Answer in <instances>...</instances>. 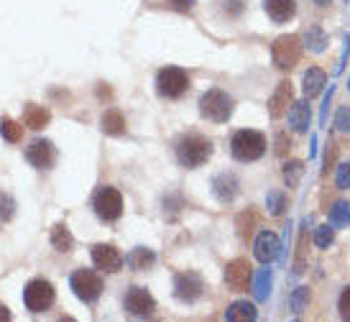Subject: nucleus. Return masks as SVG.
<instances>
[{
    "label": "nucleus",
    "instance_id": "f257e3e1",
    "mask_svg": "<svg viewBox=\"0 0 350 322\" xmlns=\"http://www.w3.org/2000/svg\"><path fill=\"white\" fill-rule=\"evenodd\" d=\"M176 161L185 166V169H197L210 161L213 157V141L204 136H197V133H189V136H182L176 141Z\"/></svg>",
    "mask_w": 350,
    "mask_h": 322
},
{
    "label": "nucleus",
    "instance_id": "f03ea898",
    "mask_svg": "<svg viewBox=\"0 0 350 322\" xmlns=\"http://www.w3.org/2000/svg\"><path fill=\"white\" fill-rule=\"evenodd\" d=\"M230 154L235 161H243V164L258 161L266 154V136L253 128H241L230 138Z\"/></svg>",
    "mask_w": 350,
    "mask_h": 322
},
{
    "label": "nucleus",
    "instance_id": "7ed1b4c3",
    "mask_svg": "<svg viewBox=\"0 0 350 322\" xmlns=\"http://www.w3.org/2000/svg\"><path fill=\"white\" fill-rule=\"evenodd\" d=\"M235 110L233 98L223 90H207L200 98V116L210 123H228Z\"/></svg>",
    "mask_w": 350,
    "mask_h": 322
},
{
    "label": "nucleus",
    "instance_id": "20e7f679",
    "mask_svg": "<svg viewBox=\"0 0 350 322\" xmlns=\"http://www.w3.org/2000/svg\"><path fill=\"white\" fill-rule=\"evenodd\" d=\"M189 90V75L182 67H164L156 75V92L166 100H179Z\"/></svg>",
    "mask_w": 350,
    "mask_h": 322
},
{
    "label": "nucleus",
    "instance_id": "39448f33",
    "mask_svg": "<svg viewBox=\"0 0 350 322\" xmlns=\"http://www.w3.org/2000/svg\"><path fill=\"white\" fill-rule=\"evenodd\" d=\"M271 59L282 72L294 69L301 59V39L297 33H284V36H279L271 46Z\"/></svg>",
    "mask_w": 350,
    "mask_h": 322
},
{
    "label": "nucleus",
    "instance_id": "423d86ee",
    "mask_svg": "<svg viewBox=\"0 0 350 322\" xmlns=\"http://www.w3.org/2000/svg\"><path fill=\"white\" fill-rule=\"evenodd\" d=\"M92 207L103 223H116L123 215V195L116 187H100L95 197H92Z\"/></svg>",
    "mask_w": 350,
    "mask_h": 322
},
{
    "label": "nucleus",
    "instance_id": "0eeeda50",
    "mask_svg": "<svg viewBox=\"0 0 350 322\" xmlns=\"http://www.w3.org/2000/svg\"><path fill=\"white\" fill-rule=\"evenodd\" d=\"M23 304L33 314L46 312L51 304H54V286L46 279H33V282H29L26 289H23Z\"/></svg>",
    "mask_w": 350,
    "mask_h": 322
},
{
    "label": "nucleus",
    "instance_id": "6e6552de",
    "mask_svg": "<svg viewBox=\"0 0 350 322\" xmlns=\"http://www.w3.org/2000/svg\"><path fill=\"white\" fill-rule=\"evenodd\" d=\"M69 286H72V292L77 294V299L88 304L98 302L100 294H103V279L95 271H90V269H79V271L72 273Z\"/></svg>",
    "mask_w": 350,
    "mask_h": 322
},
{
    "label": "nucleus",
    "instance_id": "1a4fd4ad",
    "mask_svg": "<svg viewBox=\"0 0 350 322\" xmlns=\"http://www.w3.org/2000/svg\"><path fill=\"white\" fill-rule=\"evenodd\" d=\"M204 292V282L197 271H182L174 276V297L179 302L192 304L197 302Z\"/></svg>",
    "mask_w": 350,
    "mask_h": 322
},
{
    "label": "nucleus",
    "instance_id": "9d476101",
    "mask_svg": "<svg viewBox=\"0 0 350 322\" xmlns=\"http://www.w3.org/2000/svg\"><path fill=\"white\" fill-rule=\"evenodd\" d=\"M123 307H126V312L136 314V317H148V314H154V310H156V299L146 286H131L126 292Z\"/></svg>",
    "mask_w": 350,
    "mask_h": 322
},
{
    "label": "nucleus",
    "instance_id": "9b49d317",
    "mask_svg": "<svg viewBox=\"0 0 350 322\" xmlns=\"http://www.w3.org/2000/svg\"><path fill=\"white\" fill-rule=\"evenodd\" d=\"M225 284L230 292H248V286L253 284V271L251 264L245 258H235L225 266Z\"/></svg>",
    "mask_w": 350,
    "mask_h": 322
},
{
    "label": "nucleus",
    "instance_id": "f8f14e48",
    "mask_svg": "<svg viewBox=\"0 0 350 322\" xmlns=\"http://www.w3.org/2000/svg\"><path fill=\"white\" fill-rule=\"evenodd\" d=\"M92 264L98 266L100 271H105V273H118L120 269H123V264H126V258H123V254L118 251L116 245H110V243H98L95 248H92Z\"/></svg>",
    "mask_w": 350,
    "mask_h": 322
},
{
    "label": "nucleus",
    "instance_id": "ddd939ff",
    "mask_svg": "<svg viewBox=\"0 0 350 322\" xmlns=\"http://www.w3.org/2000/svg\"><path fill=\"white\" fill-rule=\"evenodd\" d=\"M279 251H282V241L273 230H261L258 238L253 241V256L261 264H273L279 258Z\"/></svg>",
    "mask_w": 350,
    "mask_h": 322
},
{
    "label": "nucleus",
    "instance_id": "4468645a",
    "mask_svg": "<svg viewBox=\"0 0 350 322\" xmlns=\"http://www.w3.org/2000/svg\"><path fill=\"white\" fill-rule=\"evenodd\" d=\"M294 105V90H292V82H279V88H276V92H273L271 98H269V116L273 118V120H279V118H284L286 113H289V107Z\"/></svg>",
    "mask_w": 350,
    "mask_h": 322
},
{
    "label": "nucleus",
    "instance_id": "2eb2a0df",
    "mask_svg": "<svg viewBox=\"0 0 350 322\" xmlns=\"http://www.w3.org/2000/svg\"><path fill=\"white\" fill-rule=\"evenodd\" d=\"M26 159H29V164L36 166V169H51L54 161H57V148L51 146L49 141H33V144L26 148Z\"/></svg>",
    "mask_w": 350,
    "mask_h": 322
},
{
    "label": "nucleus",
    "instance_id": "dca6fc26",
    "mask_svg": "<svg viewBox=\"0 0 350 322\" xmlns=\"http://www.w3.org/2000/svg\"><path fill=\"white\" fill-rule=\"evenodd\" d=\"M263 10L273 23H286L297 16V0H263Z\"/></svg>",
    "mask_w": 350,
    "mask_h": 322
},
{
    "label": "nucleus",
    "instance_id": "f3484780",
    "mask_svg": "<svg viewBox=\"0 0 350 322\" xmlns=\"http://www.w3.org/2000/svg\"><path fill=\"white\" fill-rule=\"evenodd\" d=\"M213 192L215 197L220 200V202H233L235 195H238V179H235V174H230V172H223V174H217L213 179Z\"/></svg>",
    "mask_w": 350,
    "mask_h": 322
},
{
    "label": "nucleus",
    "instance_id": "a211bd4d",
    "mask_svg": "<svg viewBox=\"0 0 350 322\" xmlns=\"http://www.w3.org/2000/svg\"><path fill=\"white\" fill-rule=\"evenodd\" d=\"M312 123V107L307 100H299L289 107V126L297 131V133H307Z\"/></svg>",
    "mask_w": 350,
    "mask_h": 322
},
{
    "label": "nucleus",
    "instance_id": "6ab92c4d",
    "mask_svg": "<svg viewBox=\"0 0 350 322\" xmlns=\"http://www.w3.org/2000/svg\"><path fill=\"white\" fill-rule=\"evenodd\" d=\"M325 85H327V75H325L320 67H310L307 72H304V79H301V90H304V98H307V100L317 98Z\"/></svg>",
    "mask_w": 350,
    "mask_h": 322
},
{
    "label": "nucleus",
    "instance_id": "aec40b11",
    "mask_svg": "<svg viewBox=\"0 0 350 322\" xmlns=\"http://www.w3.org/2000/svg\"><path fill=\"white\" fill-rule=\"evenodd\" d=\"M51 120V113L46 107L41 105H29L26 107V113H23V123L31 128V131H41V128H46Z\"/></svg>",
    "mask_w": 350,
    "mask_h": 322
},
{
    "label": "nucleus",
    "instance_id": "412c9836",
    "mask_svg": "<svg viewBox=\"0 0 350 322\" xmlns=\"http://www.w3.org/2000/svg\"><path fill=\"white\" fill-rule=\"evenodd\" d=\"M256 317H258V310H256L253 302H233L225 310V320H233V322L256 320Z\"/></svg>",
    "mask_w": 350,
    "mask_h": 322
},
{
    "label": "nucleus",
    "instance_id": "4be33fe9",
    "mask_svg": "<svg viewBox=\"0 0 350 322\" xmlns=\"http://www.w3.org/2000/svg\"><path fill=\"white\" fill-rule=\"evenodd\" d=\"M100 123H103V131L107 136H123L126 133V118L120 110H107Z\"/></svg>",
    "mask_w": 350,
    "mask_h": 322
},
{
    "label": "nucleus",
    "instance_id": "5701e85b",
    "mask_svg": "<svg viewBox=\"0 0 350 322\" xmlns=\"http://www.w3.org/2000/svg\"><path fill=\"white\" fill-rule=\"evenodd\" d=\"M156 264V254L151 248H133L131 256H128V266L136 269V271H146Z\"/></svg>",
    "mask_w": 350,
    "mask_h": 322
},
{
    "label": "nucleus",
    "instance_id": "b1692460",
    "mask_svg": "<svg viewBox=\"0 0 350 322\" xmlns=\"http://www.w3.org/2000/svg\"><path fill=\"white\" fill-rule=\"evenodd\" d=\"M51 245H54L57 251H62V254L72 251L75 238H72V233H69V228L64 223H59V225H54V228H51Z\"/></svg>",
    "mask_w": 350,
    "mask_h": 322
},
{
    "label": "nucleus",
    "instance_id": "393cba45",
    "mask_svg": "<svg viewBox=\"0 0 350 322\" xmlns=\"http://www.w3.org/2000/svg\"><path fill=\"white\" fill-rule=\"evenodd\" d=\"M269 292H271V269H261L253 276V297L263 302V299H269Z\"/></svg>",
    "mask_w": 350,
    "mask_h": 322
},
{
    "label": "nucleus",
    "instance_id": "a878e982",
    "mask_svg": "<svg viewBox=\"0 0 350 322\" xmlns=\"http://www.w3.org/2000/svg\"><path fill=\"white\" fill-rule=\"evenodd\" d=\"M330 225L332 228H345V225H350V202L338 200L330 207Z\"/></svg>",
    "mask_w": 350,
    "mask_h": 322
},
{
    "label": "nucleus",
    "instance_id": "bb28decb",
    "mask_svg": "<svg viewBox=\"0 0 350 322\" xmlns=\"http://www.w3.org/2000/svg\"><path fill=\"white\" fill-rule=\"evenodd\" d=\"M0 136L5 138V141H10V144H18L21 136H23V126L16 123L13 118H3L0 120Z\"/></svg>",
    "mask_w": 350,
    "mask_h": 322
},
{
    "label": "nucleus",
    "instance_id": "cd10ccee",
    "mask_svg": "<svg viewBox=\"0 0 350 322\" xmlns=\"http://www.w3.org/2000/svg\"><path fill=\"white\" fill-rule=\"evenodd\" d=\"M301 174H304V164H301V161L292 159V161H286V164H284V182H286V187L299 185Z\"/></svg>",
    "mask_w": 350,
    "mask_h": 322
},
{
    "label": "nucleus",
    "instance_id": "c85d7f7f",
    "mask_svg": "<svg viewBox=\"0 0 350 322\" xmlns=\"http://www.w3.org/2000/svg\"><path fill=\"white\" fill-rule=\"evenodd\" d=\"M256 223H258V217H256V213H253V210L238 215V233H241V238H243V241H248V238L253 235V230H256Z\"/></svg>",
    "mask_w": 350,
    "mask_h": 322
},
{
    "label": "nucleus",
    "instance_id": "c756f323",
    "mask_svg": "<svg viewBox=\"0 0 350 322\" xmlns=\"http://www.w3.org/2000/svg\"><path fill=\"white\" fill-rule=\"evenodd\" d=\"M310 299H312L310 286H299V289H294L292 299H289L294 314H301V312H304V310H307V304H310Z\"/></svg>",
    "mask_w": 350,
    "mask_h": 322
},
{
    "label": "nucleus",
    "instance_id": "7c9ffc66",
    "mask_svg": "<svg viewBox=\"0 0 350 322\" xmlns=\"http://www.w3.org/2000/svg\"><path fill=\"white\" fill-rule=\"evenodd\" d=\"M332 241H335V228H332V225H320L317 233H314V245L325 251V248L332 245Z\"/></svg>",
    "mask_w": 350,
    "mask_h": 322
},
{
    "label": "nucleus",
    "instance_id": "2f4dec72",
    "mask_svg": "<svg viewBox=\"0 0 350 322\" xmlns=\"http://www.w3.org/2000/svg\"><path fill=\"white\" fill-rule=\"evenodd\" d=\"M266 205H269V213L271 215H282L284 207H286V195L284 192H269Z\"/></svg>",
    "mask_w": 350,
    "mask_h": 322
},
{
    "label": "nucleus",
    "instance_id": "473e14b6",
    "mask_svg": "<svg viewBox=\"0 0 350 322\" xmlns=\"http://www.w3.org/2000/svg\"><path fill=\"white\" fill-rule=\"evenodd\" d=\"M307 46H310L312 51H322L327 46V36L314 26V29H310V33H307Z\"/></svg>",
    "mask_w": 350,
    "mask_h": 322
},
{
    "label": "nucleus",
    "instance_id": "72a5a7b5",
    "mask_svg": "<svg viewBox=\"0 0 350 322\" xmlns=\"http://www.w3.org/2000/svg\"><path fill=\"white\" fill-rule=\"evenodd\" d=\"M335 185H338V189H350V161H345V164L338 166Z\"/></svg>",
    "mask_w": 350,
    "mask_h": 322
},
{
    "label": "nucleus",
    "instance_id": "f704fd0d",
    "mask_svg": "<svg viewBox=\"0 0 350 322\" xmlns=\"http://www.w3.org/2000/svg\"><path fill=\"white\" fill-rule=\"evenodd\" d=\"M338 312H340L342 320H350V286H345L338 297Z\"/></svg>",
    "mask_w": 350,
    "mask_h": 322
},
{
    "label": "nucleus",
    "instance_id": "c9c22d12",
    "mask_svg": "<svg viewBox=\"0 0 350 322\" xmlns=\"http://www.w3.org/2000/svg\"><path fill=\"white\" fill-rule=\"evenodd\" d=\"M335 128L340 133H350V107H340L335 116Z\"/></svg>",
    "mask_w": 350,
    "mask_h": 322
},
{
    "label": "nucleus",
    "instance_id": "e433bc0d",
    "mask_svg": "<svg viewBox=\"0 0 350 322\" xmlns=\"http://www.w3.org/2000/svg\"><path fill=\"white\" fill-rule=\"evenodd\" d=\"M13 200L8 195H0V220H10L13 217Z\"/></svg>",
    "mask_w": 350,
    "mask_h": 322
},
{
    "label": "nucleus",
    "instance_id": "4c0bfd02",
    "mask_svg": "<svg viewBox=\"0 0 350 322\" xmlns=\"http://www.w3.org/2000/svg\"><path fill=\"white\" fill-rule=\"evenodd\" d=\"M289 148H292V141L286 138V133H279L276 136V157H286Z\"/></svg>",
    "mask_w": 350,
    "mask_h": 322
},
{
    "label": "nucleus",
    "instance_id": "58836bf2",
    "mask_svg": "<svg viewBox=\"0 0 350 322\" xmlns=\"http://www.w3.org/2000/svg\"><path fill=\"white\" fill-rule=\"evenodd\" d=\"M166 3H169L174 10H179V13H189V10L195 8L197 0H166Z\"/></svg>",
    "mask_w": 350,
    "mask_h": 322
},
{
    "label": "nucleus",
    "instance_id": "ea45409f",
    "mask_svg": "<svg viewBox=\"0 0 350 322\" xmlns=\"http://www.w3.org/2000/svg\"><path fill=\"white\" fill-rule=\"evenodd\" d=\"M304 245H307V233H301L299 238V256H297V264H294V271L297 273L304 271Z\"/></svg>",
    "mask_w": 350,
    "mask_h": 322
},
{
    "label": "nucleus",
    "instance_id": "a19ab883",
    "mask_svg": "<svg viewBox=\"0 0 350 322\" xmlns=\"http://www.w3.org/2000/svg\"><path fill=\"white\" fill-rule=\"evenodd\" d=\"M3 320H10V310L3 302H0V322H3Z\"/></svg>",
    "mask_w": 350,
    "mask_h": 322
},
{
    "label": "nucleus",
    "instance_id": "79ce46f5",
    "mask_svg": "<svg viewBox=\"0 0 350 322\" xmlns=\"http://www.w3.org/2000/svg\"><path fill=\"white\" fill-rule=\"evenodd\" d=\"M312 3H314V5H320V8H327L332 0H312Z\"/></svg>",
    "mask_w": 350,
    "mask_h": 322
},
{
    "label": "nucleus",
    "instance_id": "37998d69",
    "mask_svg": "<svg viewBox=\"0 0 350 322\" xmlns=\"http://www.w3.org/2000/svg\"><path fill=\"white\" fill-rule=\"evenodd\" d=\"M348 90H350V82H348Z\"/></svg>",
    "mask_w": 350,
    "mask_h": 322
}]
</instances>
